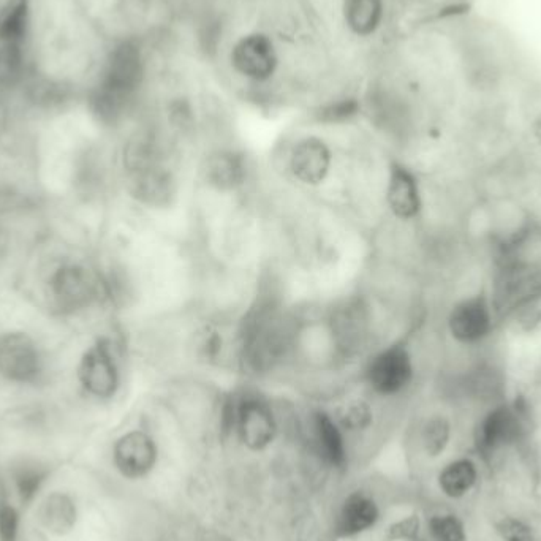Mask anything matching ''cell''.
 I'll return each instance as SVG.
<instances>
[{
  "label": "cell",
  "mask_w": 541,
  "mask_h": 541,
  "mask_svg": "<svg viewBox=\"0 0 541 541\" xmlns=\"http://www.w3.org/2000/svg\"><path fill=\"white\" fill-rule=\"evenodd\" d=\"M379 519V508L366 494L356 492L345 500L339 518V529L344 535H355L374 526Z\"/></svg>",
  "instance_id": "cell-14"
},
{
  "label": "cell",
  "mask_w": 541,
  "mask_h": 541,
  "mask_svg": "<svg viewBox=\"0 0 541 541\" xmlns=\"http://www.w3.org/2000/svg\"><path fill=\"white\" fill-rule=\"evenodd\" d=\"M386 201L399 219L409 220L421 211L420 186L409 168L394 163L390 171V181L386 189Z\"/></svg>",
  "instance_id": "cell-12"
},
{
  "label": "cell",
  "mask_w": 541,
  "mask_h": 541,
  "mask_svg": "<svg viewBox=\"0 0 541 541\" xmlns=\"http://www.w3.org/2000/svg\"><path fill=\"white\" fill-rule=\"evenodd\" d=\"M315 434H317L318 447L323 456L333 464L342 467L347 459L344 437L341 429L334 423L333 418L326 413L320 412L315 415Z\"/></svg>",
  "instance_id": "cell-17"
},
{
  "label": "cell",
  "mask_w": 541,
  "mask_h": 541,
  "mask_svg": "<svg viewBox=\"0 0 541 541\" xmlns=\"http://www.w3.org/2000/svg\"><path fill=\"white\" fill-rule=\"evenodd\" d=\"M81 385L95 398H111L119 388L118 364L110 342L100 341L84 353L78 369Z\"/></svg>",
  "instance_id": "cell-4"
},
{
  "label": "cell",
  "mask_w": 541,
  "mask_h": 541,
  "mask_svg": "<svg viewBox=\"0 0 541 541\" xmlns=\"http://www.w3.org/2000/svg\"><path fill=\"white\" fill-rule=\"evenodd\" d=\"M141 78L143 65L137 48L122 45L118 50H114L106 67L99 97L95 100L97 110L103 118H113L121 111L125 100L129 99V95L140 86Z\"/></svg>",
  "instance_id": "cell-1"
},
{
  "label": "cell",
  "mask_w": 541,
  "mask_h": 541,
  "mask_svg": "<svg viewBox=\"0 0 541 541\" xmlns=\"http://www.w3.org/2000/svg\"><path fill=\"white\" fill-rule=\"evenodd\" d=\"M50 295L61 311H78L94 298V280L81 266H64L51 277Z\"/></svg>",
  "instance_id": "cell-8"
},
{
  "label": "cell",
  "mask_w": 541,
  "mask_h": 541,
  "mask_svg": "<svg viewBox=\"0 0 541 541\" xmlns=\"http://www.w3.org/2000/svg\"><path fill=\"white\" fill-rule=\"evenodd\" d=\"M38 519L51 535H67L72 532L78 521V507L67 492H53L43 500L38 510Z\"/></svg>",
  "instance_id": "cell-13"
},
{
  "label": "cell",
  "mask_w": 541,
  "mask_h": 541,
  "mask_svg": "<svg viewBox=\"0 0 541 541\" xmlns=\"http://www.w3.org/2000/svg\"><path fill=\"white\" fill-rule=\"evenodd\" d=\"M48 477L46 467L40 466L38 462H23L16 467L13 478H15L16 494L23 504H31L42 489L43 483Z\"/></svg>",
  "instance_id": "cell-20"
},
{
  "label": "cell",
  "mask_w": 541,
  "mask_h": 541,
  "mask_svg": "<svg viewBox=\"0 0 541 541\" xmlns=\"http://www.w3.org/2000/svg\"><path fill=\"white\" fill-rule=\"evenodd\" d=\"M156 461V443L144 432H129L114 445V464L124 477H144L156 466Z\"/></svg>",
  "instance_id": "cell-9"
},
{
  "label": "cell",
  "mask_w": 541,
  "mask_h": 541,
  "mask_svg": "<svg viewBox=\"0 0 541 541\" xmlns=\"http://www.w3.org/2000/svg\"><path fill=\"white\" fill-rule=\"evenodd\" d=\"M239 437L250 450H263L276 436V420L262 399L247 398L236 410Z\"/></svg>",
  "instance_id": "cell-6"
},
{
  "label": "cell",
  "mask_w": 541,
  "mask_h": 541,
  "mask_svg": "<svg viewBox=\"0 0 541 541\" xmlns=\"http://www.w3.org/2000/svg\"><path fill=\"white\" fill-rule=\"evenodd\" d=\"M290 168L298 181L306 186H318L330 175V148L318 138H304L293 148Z\"/></svg>",
  "instance_id": "cell-11"
},
{
  "label": "cell",
  "mask_w": 541,
  "mask_h": 541,
  "mask_svg": "<svg viewBox=\"0 0 541 541\" xmlns=\"http://www.w3.org/2000/svg\"><path fill=\"white\" fill-rule=\"evenodd\" d=\"M231 62L249 80H268L277 67L276 50L273 42L265 35H247L235 46Z\"/></svg>",
  "instance_id": "cell-7"
},
{
  "label": "cell",
  "mask_w": 541,
  "mask_h": 541,
  "mask_svg": "<svg viewBox=\"0 0 541 541\" xmlns=\"http://www.w3.org/2000/svg\"><path fill=\"white\" fill-rule=\"evenodd\" d=\"M477 481V469L467 459L451 462L440 475V488L450 497H462Z\"/></svg>",
  "instance_id": "cell-18"
},
{
  "label": "cell",
  "mask_w": 541,
  "mask_h": 541,
  "mask_svg": "<svg viewBox=\"0 0 541 541\" xmlns=\"http://www.w3.org/2000/svg\"><path fill=\"white\" fill-rule=\"evenodd\" d=\"M344 15L355 34H374L382 23V0H345Z\"/></svg>",
  "instance_id": "cell-15"
},
{
  "label": "cell",
  "mask_w": 541,
  "mask_h": 541,
  "mask_svg": "<svg viewBox=\"0 0 541 541\" xmlns=\"http://www.w3.org/2000/svg\"><path fill=\"white\" fill-rule=\"evenodd\" d=\"M355 113L356 103L342 102L337 103V105L330 106L328 110H325V113H323V118H325V121L339 122L352 118V116H355Z\"/></svg>",
  "instance_id": "cell-26"
},
{
  "label": "cell",
  "mask_w": 541,
  "mask_h": 541,
  "mask_svg": "<svg viewBox=\"0 0 541 541\" xmlns=\"http://www.w3.org/2000/svg\"><path fill=\"white\" fill-rule=\"evenodd\" d=\"M342 424L349 429H363L371 423V410L364 404H355L342 413Z\"/></svg>",
  "instance_id": "cell-25"
},
{
  "label": "cell",
  "mask_w": 541,
  "mask_h": 541,
  "mask_svg": "<svg viewBox=\"0 0 541 541\" xmlns=\"http://www.w3.org/2000/svg\"><path fill=\"white\" fill-rule=\"evenodd\" d=\"M450 440V423L445 418L437 417L428 421L423 429V445L431 456L442 453Z\"/></svg>",
  "instance_id": "cell-21"
},
{
  "label": "cell",
  "mask_w": 541,
  "mask_h": 541,
  "mask_svg": "<svg viewBox=\"0 0 541 541\" xmlns=\"http://www.w3.org/2000/svg\"><path fill=\"white\" fill-rule=\"evenodd\" d=\"M42 374V360L31 337L10 333L0 337V375L10 382L32 383Z\"/></svg>",
  "instance_id": "cell-3"
},
{
  "label": "cell",
  "mask_w": 541,
  "mask_h": 541,
  "mask_svg": "<svg viewBox=\"0 0 541 541\" xmlns=\"http://www.w3.org/2000/svg\"><path fill=\"white\" fill-rule=\"evenodd\" d=\"M451 336L462 344H477L492 330L491 307L485 296H473L454 306L448 318Z\"/></svg>",
  "instance_id": "cell-5"
},
{
  "label": "cell",
  "mask_w": 541,
  "mask_h": 541,
  "mask_svg": "<svg viewBox=\"0 0 541 541\" xmlns=\"http://www.w3.org/2000/svg\"><path fill=\"white\" fill-rule=\"evenodd\" d=\"M535 137H537V141L541 146V114L540 118H538L537 122H535Z\"/></svg>",
  "instance_id": "cell-27"
},
{
  "label": "cell",
  "mask_w": 541,
  "mask_h": 541,
  "mask_svg": "<svg viewBox=\"0 0 541 541\" xmlns=\"http://www.w3.org/2000/svg\"><path fill=\"white\" fill-rule=\"evenodd\" d=\"M367 382L383 396L401 393L413 379V363L409 350L394 345L375 356L367 367Z\"/></svg>",
  "instance_id": "cell-2"
},
{
  "label": "cell",
  "mask_w": 541,
  "mask_h": 541,
  "mask_svg": "<svg viewBox=\"0 0 541 541\" xmlns=\"http://www.w3.org/2000/svg\"><path fill=\"white\" fill-rule=\"evenodd\" d=\"M206 178L217 189H235L239 184H243L246 178V165L231 152L217 154L209 160Z\"/></svg>",
  "instance_id": "cell-16"
},
{
  "label": "cell",
  "mask_w": 541,
  "mask_h": 541,
  "mask_svg": "<svg viewBox=\"0 0 541 541\" xmlns=\"http://www.w3.org/2000/svg\"><path fill=\"white\" fill-rule=\"evenodd\" d=\"M497 529H499L500 537L505 541H535L532 529L519 519H504Z\"/></svg>",
  "instance_id": "cell-23"
},
{
  "label": "cell",
  "mask_w": 541,
  "mask_h": 541,
  "mask_svg": "<svg viewBox=\"0 0 541 541\" xmlns=\"http://www.w3.org/2000/svg\"><path fill=\"white\" fill-rule=\"evenodd\" d=\"M523 431V415L515 405H500L486 415L477 432V445L483 453H492L515 442Z\"/></svg>",
  "instance_id": "cell-10"
},
{
  "label": "cell",
  "mask_w": 541,
  "mask_h": 541,
  "mask_svg": "<svg viewBox=\"0 0 541 541\" xmlns=\"http://www.w3.org/2000/svg\"><path fill=\"white\" fill-rule=\"evenodd\" d=\"M29 24V2L15 0L0 16V42L7 46H16L26 35Z\"/></svg>",
  "instance_id": "cell-19"
},
{
  "label": "cell",
  "mask_w": 541,
  "mask_h": 541,
  "mask_svg": "<svg viewBox=\"0 0 541 541\" xmlns=\"http://www.w3.org/2000/svg\"><path fill=\"white\" fill-rule=\"evenodd\" d=\"M429 529L434 541H466L464 526L453 515L434 516Z\"/></svg>",
  "instance_id": "cell-22"
},
{
  "label": "cell",
  "mask_w": 541,
  "mask_h": 541,
  "mask_svg": "<svg viewBox=\"0 0 541 541\" xmlns=\"http://www.w3.org/2000/svg\"><path fill=\"white\" fill-rule=\"evenodd\" d=\"M19 535V513L12 505L0 507V541H16Z\"/></svg>",
  "instance_id": "cell-24"
}]
</instances>
